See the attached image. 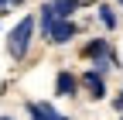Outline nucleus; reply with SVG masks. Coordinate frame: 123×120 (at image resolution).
<instances>
[{"mask_svg": "<svg viewBox=\"0 0 123 120\" xmlns=\"http://www.w3.org/2000/svg\"><path fill=\"white\" fill-rule=\"evenodd\" d=\"M34 27H38V21L31 17V14H24V17L14 24V31H10V38H7V52H10L14 62H24V58H27L31 41H34Z\"/></svg>", "mask_w": 123, "mask_h": 120, "instance_id": "obj_1", "label": "nucleus"}, {"mask_svg": "<svg viewBox=\"0 0 123 120\" xmlns=\"http://www.w3.org/2000/svg\"><path fill=\"white\" fill-rule=\"evenodd\" d=\"M79 86H82V93L92 100V103H103V100H110V86H106V76L99 69H82L79 72Z\"/></svg>", "mask_w": 123, "mask_h": 120, "instance_id": "obj_2", "label": "nucleus"}, {"mask_svg": "<svg viewBox=\"0 0 123 120\" xmlns=\"http://www.w3.org/2000/svg\"><path fill=\"white\" fill-rule=\"evenodd\" d=\"M79 93H82L79 76H75L72 69H58V72H55V96H58V100H75Z\"/></svg>", "mask_w": 123, "mask_h": 120, "instance_id": "obj_3", "label": "nucleus"}, {"mask_svg": "<svg viewBox=\"0 0 123 120\" xmlns=\"http://www.w3.org/2000/svg\"><path fill=\"white\" fill-rule=\"evenodd\" d=\"M75 34H79V24H75V21H62V17H58V21H55L41 38L48 41V45H68Z\"/></svg>", "mask_w": 123, "mask_h": 120, "instance_id": "obj_4", "label": "nucleus"}, {"mask_svg": "<svg viewBox=\"0 0 123 120\" xmlns=\"http://www.w3.org/2000/svg\"><path fill=\"white\" fill-rule=\"evenodd\" d=\"M113 55V45H110V38H89L82 48H79V58L82 62H99V58H110Z\"/></svg>", "mask_w": 123, "mask_h": 120, "instance_id": "obj_5", "label": "nucleus"}, {"mask_svg": "<svg viewBox=\"0 0 123 120\" xmlns=\"http://www.w3.org/2000/svg\"><path fill=\"white\" fill-rule=\"evenodd\" d=\"M27 120H68V117L58 113L48 100H27Z\"/></svg>", "mask_w": 123, "mask_h": 120, "instance_id": "obj_6", "label": "nucleus"}, {"mask_svg": "<svg viewBox=\"0 0 123 120\" xmlns=\"http://www.w3.org/2000/svg\"><path fill=\"white\" fill-rule=\"evenodd\" d=\"M51 4H55V14H58L62 21H72V17H75V10L86 7L89 0H51Z\"/></svg>", "mask_w": 123, "mask_h": 120, "instance_id": "obj_7", "label": "nucleus"}, {"mask_svg": "<svg viewBox=\"0 0 123 120\" xmlns=\"http://www.w3.org/2000/svg\"><path fill=\"white\" fill-rule=\"evenodd\" d=\"M96 17H99V24L106 27V31H116V24H120L116 7H113V4H99V7H96Z\"/></svg>", "mask_w": 123, "mask_h": 120, "instance_id": "obj_8", "label": "nucleus"}, {"mask_svg": "<svg viewBox=\"0 0 123 120\" xmlns=\"http://www.w3.org/2000/svg\"><path fill=\"white\" fill-rule=\"evenodd\" d=\"M110 103H113V110H116V113H123V86H120V93H116Z\"/></svg>", "mask_w": 123, "mask_h": 120, "instance_id": "obj_9", "label": "nucleus"}, {"mask_svg": "<svg viewBox=\"0 0 123 120\" xmlns=\"http://www.w3.org/2000/svg\"><path fill=\"white\" fill-rule=\"evenodd\" d=\"M7 7H10V4H7V0H0V14H7Z\"/></svg>", "mask_w": 123, "mask_h": 120, "instance_id": "obj_10", "label": "nucleus"}, {"mask_svg": "<svg viewBox=\"0 0 123 120\" xmlns=\"http://www.w3.org/2000/svg\"><path fill=\"white\" fill-rule=\"evenodd\" d=\"M7 4H10V7H21V4H24V0H7Z\"/></svg>", "mask_w": 123, "mask_h": 120, "instance_id": "obj_11", "label": "nucleus"}, {"mask_svg": "<svg viewBox=\"0 0 123 120\" xmlns=\"http://www.w3.org/2000/svg\"><path fill=\"white\" fill-rule=\"evenodd\" d=\"M116 4H120V10H123V0H116Z\"/></svg>", "mask_w": 123, "mask_h": 120, "instance_id": "obj_12", "label": "nucleus"}, {"mask_svg": "<svg viewBox=\"0 0 123 120\" xmlns=\"http://www.w3.org/2000/svg\"><path fill=\"white\" fill-rule=\"evenodd\" d=\"M0 120H14V117H0Z\"/></svg>", "mask_w": 123, "mask_h": 120, "instance_id": "obj_13", "label": "nucleus"}, {"mask_svg": "<svg viewBox=\"0 0 123 120\" xmlns=\"http://www.w3.org/2000/svg\"><path fill=\"white\" fill-rule=\"evenodd\" d=\"M116 120H123V113H120V117H116Z\"/></svg>", "mask_w": 123, "mask_h": 120, "instance_id": "obj_14", "label": "nucleus"}]
</instances>
